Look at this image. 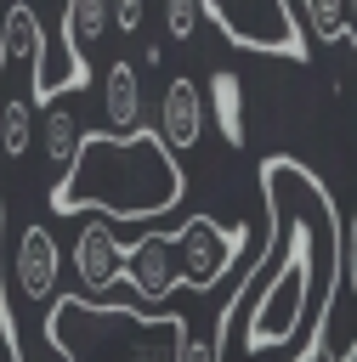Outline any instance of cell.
Segmentation results:
<instances>
[{"instance_id": "obj_1", "label": "cell", "mask_w": 357, "mask_h": 362, "mask_svg": "<svg viewBox=\"0 0 357 362\" xmlns=\"http://www.w3.org/2000/svg\"><path fill=\"white\" fill-rule=\"evenodd\" d=\"M261 192L272 209V238L255 260V283L244 300V356L289 351L300 334L329 328V300L340 277V215L329 187L306 175V164L272 153L261 158Z\"/></svg>"}, {"instance_id": "obj_2", "label": "cell", "mask_w": 357, "mask_h": 362, "mask_svg": "<svg viewBox=\"0 0 357 362\" xmlns=\"http://www.w3.org/2000/svg\"><path fill=\"white\" fill-rule=\"evenodd\" d=\"M187 175L159 130L108 136L85 130L62 181H51V215H91V221H159L181 204Z\"/></svg>"}, {"instance_id": "obj_3", "label": "cell", "mask_w": 357, "mask_h": 362, "mask_svg": "<svg viewBox=\"0 0 357 362\" xmlns=\"http://www.w3.org/2000/svg\"><path fill=\"white\" fill-rule=\"evenodd\" d=\"M57 305L74 328H91V351H68L62 362H176V345L193 328L181 311H153V317H142L130 305L91 311L79 294H57Z\"/></svg>"}, {"instance_id": "obj_4", "label": "cell", "mask_w": 357, "mask_h": 362, "mask_svg": "<svg viewBox=\"0 0 357 362\" xmlns=\"http://www.w3.org/2000/svg\"><path fill=\"white\" fill-rule=\"evenodd\" d=\"M198 17H210L244 51H278L289 62L312 57V40H306V28H300V17H295L289 0H204Z\"/></svg>"}, {"instance_id": "obj_5", "label": "cell", "mask_w": 357, "mask_h": 362, "mask_svg": "<svg viewBox=\"0 0 357 362\" xmlns=\"http://www.w3.org/2000/svg\"><path fill=\"white\" fill-rule=\"evenodd\" d=\"M164 243H170V266H176V283H187V288H215L227 272H232V260L244 255V226L232 221V226H221L215 215H187L176 232H164Z\"/></svg>"}, {"instance_id": "obj_6", "label": "cell", "mask_w": 357, "mask_h": 362, "mask_svg": "<svg viewBox=\"0 0 357 362\" xmlns=\"http://www.w3.org/2000/svg\"><path fill=\"white\" fill-rule=\"evenodd\" d=\"M57 277H62V243L45 221H28L17 232V255H11V288L28 300V305H51L57 294Z\"/></svg>"}, {"instance_id": "obj_7", "label": "cell", "mask_w": 357, "mask_h": 362, "mask_svg": "<svg viewBox=\"0 0 357 362\" xmlns=\"http://www.w3.org/2000/svg\"><path fill=\"white\" fill-rule=\"evenodd\" d=\"M119 277H125L142 300H164V294L176 288V266H170L164 232H142V238L119 243Z\"/></svg>"}, {"instance_id": "obj_8", "label": "cell", "mask_w": 357, "mask_h": 362, "mask_svg": "<svg viewBox=\"0 0 357 362\" xmlns=\"http://www.w3.org/2000/svg\"><path fill=\"white\" fill-rule=\"evenodd\" d=\"M198 130H204V90L187 74H176L164 85V96H159V141L170 153H193L198 147Z\"/></svg>"}, {"instance_id": "obj_9", "label": "cell", "mask_w": 357, "mask_h": 362, "mask_svg": "<svg viewBox=\"0 0 357 362\" xmlns=\"http://www.w3.org/2000/svg\"><path fill=\"white\" fill-rule=\"evenodd\" d=\"M108 34V6L102 0H74L62 11V51H68V90L91 85V45Z\"/></svg>"}, {"instance_id": "obj_10", "label": "cell", "mask_w": 357, "mask_h": 362, "mask_svg": "<svg viewBox=\"0 0 357 362\" xmlns=\"http://www.w3.org/2000/svg\"><path fill=\"white\" fill-rule=\"evenodd\" d=\"M74 272L91 294H102L108 283H119V238L108 221H85L74 238Z\"/></svg>"}, {"instance_id": "obj_11", "label": "cell", "mask_w": 357, "mask_h": 362, "mask_svg": "<svg viewBox=\"0 0 357 362\" xmlns=\"http://www.w3.org/2000/svg\"><path fill=\"white\" fill-rule=\"evenodd\" d=\"M102 113H108V136H136L142 130V79L136 62H108L102 74Z\"/></svg>"}, {"instance_id": "obj_12", "label": "cell", "mask_w": 357, "mask_h": 362, "mask_svg": "<svg viewBox=\"0 0 357 362\" xmlns=\"http://www.w3.org/2000/svg\"><path fill=\"white\" fill-rule=\"evenodd\" d=\"M204 96H210V113H215V130H221V141L238 153V147L249 141V130H244V79H238L232 68H215Z\"/></svg>"}, {"instance_id": "obj_13", "label": "cell", "mask_w": 357, "mask_h": 362, "mask_svg": "<svg viewBox=\"0 0 357 362\" xmlns=\"http://www.w3.org/2000/svg\"><path fill=\"white\" fill-rule=\"evenodd\" d=\"M34 136H40L34 102L28 96H6V113H0V147H6V158H23L34 147Z\"/></svg>"}, {"instance_id": "obj_14", "label": "cell", "mask_w": 357, "mask_h": 362, "mask_svg": "<svg viewBox=\"0 0 357 362\" xmlns=\"http://www.w3.org/2000/svg\"><path fill=\"white\" fill-rule=\"evenodd\" d=\"M79 124H74V113L68 107H45V124H40V141H45V158L57 164V170H68L74 164V153H79Z\"/></svg>"}, {"instance_id": "obj_15", "label": "cell", "mask_w": 357, "mask_h": 362, "mask_svg": "<svg viewBox=\"0 0 357 362\" xmlns=\"http://www.w3.org/2000/svg\"><path fill=\"white\" fill-rule=\"evenodd\" d=\"M295 17H300V23H306V28H312V34L323 40V45H329V40H346V34H351V6H346V0H306V6L295 11Z\"/></svg>"}, {"instance_id": "obj_16", "label": "cell", "mask_w": 357, "mask_h": 362, "mask_svg": "<svg viewBox=\"0 0 357 362\" xmlns=\"http://www.w3.org/2000/svg\"><path fill=\"white\" fill-rule=\"evenodd\" d=\"M176 362H227V345L215 339V334H181V345H176Z\"/></svg>"}, {"instance_id": "obj_17", "label": "cell", "mask_w": 357, "mask_h": 362, "mask_svg": "<svg viewBox=\"0 0 357 362\" xmlns=\"http://www.w3.org/2000/svg\"><path fill=\"white\" fill-rule=\"evenodd\" d=\"M340 277H346V288L357 300V215L340 226Z\"/></svg>"}, {"instance_id": "obj_18", "label": "cell", "mask_w": 357, "mask_h": 362, "mask_svg": "<svg viewBox=\"0 0 357 362\" xmlns=\"http://www.w3.org/2000/svg\"><path fill=\"white\" fill-rule=\"evenodd\" d=\"M164 23H170V40H193V34H198V6H193V0H170Z\"/></svg>"}, {"instance_id": "obj_19", "label": "cell", "mask_w": 357, "mask_h": 362, "mask_svg": "<svg viewBox=\"0 0 357 362\" xmlns=\"http://www.w3.org/2000/svg\"><path fill=\"white\" fill-rule=\"evenodd\" d=\"M142 17H147V11H142V0H119V6H113V23H119L125 34H136V28H142Z\"/></svg>"}, {"instance_id": "obj_20", "label": "cell", "mask_w": 357, "mask_h": 362, "mask_svg": "<svg viewBox=\"0 0 357 362\" xmlns=\"http://www.w3.org/2000/svg\"><path fill=\"white\" fill-rule=\"evenodd\" d=\"M164 62V45H142V68H159Z\"/></svg>"}, {"instance_id": "obj_21", "label": "cell", "mask_w": 357, "mask_h": 362, "mask_svg": "<svg viewBox=\"0 0 357 362\" xmlns=\"http://www.w3.org/2000/svg\"><path fill=\"white\" fill-rule=\"evenodd\" d=\"M6 11H11V0H0V28H6ZM0 79H6V57H0Z\"/></svg>"}, {"instance_id": "obj_22", "label": "cell", "mask_w": 357, "mask_h": 362, "mask_svg": "<svg viewBox=\"0 0 357 362\" xmlns=\"http://www.w3.org/2000/svg\"><path fill=\"white\" fill-rule=\"evenodd\" d=\"M340 362H357V339H351V351H346V356H340Z\"/></svg>"}, {"instance_id": "obj_23", "label": "cell", "mask_w": 357, "mask_h": 362, "mask_svg": "<svg viewBox=\"0 0 357 362\" xmlns=\"http://www.w3.org/2000/svg\"><path fill=\"white\" fill-rule=\"evenodd\" d=\"M51 362H62V356H51Z\"/></svg>"}]
</instances>
